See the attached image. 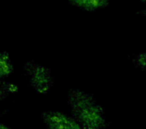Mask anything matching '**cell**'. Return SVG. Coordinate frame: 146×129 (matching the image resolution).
<instances>
[{
  "mask_svg": "<svg viewBox=\"0 0 146 129\" xmlns=\"http://www.w3.org/2000/svg\"><path fill=\"white\" fill-rule=\"evenodd\" d=\"M66 101L72 117L83 129H109L110 122L104 110L91 93L71 88Z\"/></svg>",
  "mask_w": 146,
  "mask_h": 129,
  "instance_id": "1",
  "label": "cell"
},
{
  "mask_svg": "<svg viewBox=\"0 0 146 129\" xmlns=\"http://www.w3.org/2000/svg\"><path fill=\"white\" fill-rule=\"evenodd\" d=\"M24 69L30 86L40 95L47 94L55 81L50 68L36 62L29 61L24 65Z\"/></svg>",
  "mask_w": 146,
  "mask_h": 129,
  "instance_id": "2",
  "label": "cell"
},
{
  "mask_svg": "<svg viewBox=\"0 0 146 129\" xmlns=\"http://www.w3.org/2000/svg\"><path fill=\"white\" fill-rule=\"evenodd\" d=\"M41 121L47 129H83L73 117L59 111H46Z\"/></svg>",
  "mask_w": 146,
  "mask_h": 129,
  "instance_id": "3",
  "label": "cell"
},
{
  "mask_svg": "<svg viewBox=\"0 0 146 129\" xmlns=\"http://www.w3.org/2000/svg\"><path fill=\"white\" fill-rule=\"evenodd\" d=\"M71 4L86 11H94L103 9L110 3V0H68Z\"/></svg>",
  "mask_w": 146,
  "mask_h": 129,
  "instance_id": "4",
  "label": "cell"
},
{
  "mask_svg": "<svg viewBox=\"0 0 146 129\" xmlns=\"http://www.w3.org/2000/svg\"><path fill=\"white\" fill-rule=\"evenodd\" d=\"M14 71V65L11 56L6 51H0V79L11 75Z\"/></svg>",
  "mask_w": 146,
  "mask_h": 129,
  "instance_id": "5",
  "label": "cell"
},
{
  "mask_svg": "<svg viewBox=\"0 0 146 129\" xmlns=\"http://www.w3.org/2000/svg\"><path fill=\"white\" fill-rule=\"evenodd\" d=\"M19 87L13 83L0 79V103L18 93Z\"/></svg>",
  "mask_w": 146,
  "mask_h": 129,
  "instance_id": "6",
  "label": "cell"
},
{
  "mask_svg": "<svg viewBox=\"0 0 146 129\" xmlns=\"http://www.w3.org/2000/svg\"><path fill=\"white\" fill-rule=\"evenodd\" d=\"M145 52H140V53H135L132 56H130L129 59L133 65L139 70L144 71L145 68Z\"/></svg>",
  "mask_w": 146,
  "mask_h": 129,
  "instance_id": "7",
  "label": "cell"
},
{
  "mask_svg": "<svg viewBox=\"0 0 146 129\" xmlns=\"http://www.w3.org/2000/svg\"><path fill=\"white\" fill-rule=\"evenodd\" d=\"M0 129H11V128L7 126L5 124H2V123H0Z\"/></svg>",
  "mask_w": 146,
  "mask_h": 129,
  "instance_id": "8",
  "label": "cell"
},
{
  "mask_svg": "<svg viewBox=\"0 0 146 129\" xmlns=\"http://www.w3.org/2000/svg\"><path fill=\"white\" fill-rule=\"evenodd\" d=\"M140 1H141V2H142V3H145L146 0H140Z\"/></svg>",
  "mask_w": 146,
  "mask_h": 129,
  "instance_id": "9",
  "label": "cell"
},
{
  "mask_svg": "<svg viewBox=\"0 0 146 129\" xmlns=\"http://www.w3.org/2000/svg\"><path fill=\"white\" fill-rule=\"evenodd\" d=\"M2 110L0 109V116H2Z\"/></svg>",
  "mask_w": 146,
  "mask_h": 129,
  "instance_id": "10",
  "label": "cell"
}]
</instances>
